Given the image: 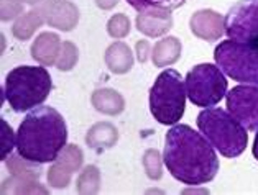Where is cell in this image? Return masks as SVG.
Segmentation results:
<instances>
[{
  "mask_svg": "<svg viewBox=\"0 0 258 195\" xmlns=\"http://www.w3.org/2000/svg\"><path fill=\"white\" fill-rule=\"evenodd\" d=\"M104 59L109 71L114 74H127L134 67V53H132L130 46L122 41L112 43L107 48Z\"/></svg>",
  "mask_w": 258,
  "mask_h": 195,
  "instance_id": "obj_15",
  "label": "cell"
},
{
  "mask_svg": "<svg viewBox=\"0 0 258 195\" xmlns=\"http://www.w3.org/2000/svg\"><path fill=\"white\" fill-rule=\"evenodd\" d=\"M163 159L160 151L156 149H148L143 154V167L145 172L152 180H160L163 175Z\"/></svg>",
  "mask_w": 258,
  "mask_h": 195,
  "instance_id": "obj_25",
  "label": "cell"
},
{
  "mask_svg": "<svg viewBox=\"0 0 258 195\" xmlns=\"http://www.w3.org/2000/svg\"><path fill=\"white\" fill-rule=\"evenodd\" d=\"M181 41L176 36H166L156 41L152 51V61L156 67H168L181 58Z\"/></svg>",
  "mask_w": 258,
  "mask_h": 195,
  "instance_id": "obj_17",
  "label": "cell"
},
{
  "mask_svg": "<svg viewBox=\"0 0 258 195\" xmlns=\"http://www.w3.org/2000/svg\"><path fill=\"white\" fill-rule=\"evenodd\" d=\"M91 104L97 112L104 113V115L109 117H115L120 115V113L125 110V100L123 97L114 89H97L92 93L91 97Z\"/></svg>",
  "mask_w": 258,
  "mask_h": 195,
  "instance_id": "obj_16",
  "label": "cell"
},
{
  "mask_svg": "<svg viewBox=\"0 0 258 195\" xmlns=\"http://www.w3.org/2000/svg\"><path fill=\"white\" fill-rule=\"evenodd\" d=\"M51 75L43 66H18L7 74L4 97L17 113L41 105L51 92Z\"/></svg>",
  "mask_w": 258,
  "mask_h": 195,
  "instance_id": "obj_3",
  "label": "cell"
},
{
  "mask_svg": "<svg viewBox=\"0 0 258 195\" xmlns=\"http://www.w3.org/2000/svg\"><path fill=\"white\" fill-rule=\"evenodd\" d=\"M118 141V130L109 122H100L92 125L86 135V144L91 149L97 151H105L109 148H114Z\"/></svg>",
  "mask_w": 258,
  "mask_h": 195,
  "instance_id": "obj_14",
  "label": "cell"
},
{
  "mask_svg": "<svg viewBox=\"0 0 258 195\" xmlns=\"http://www.w3.org/2000/svg\"><path fill=\"white\" fill-rule=\"evenodd\" d=\"M135 51H137V58L140 62H145L148 59L150 53H152V48H150V43L147 40H140L137 41L135 45Z\"/></svg>",
  "mask_w": 258,
  "mask_h": 195,
  "instance_id": "obj_30",
  "label": "cell"
},
{
  "mask_svg": "<svg viewBox=\"0 0 258 195\" xmlns=\"http://www.w3.org/2000/svg\"><path fill=\"white\" fill-rule=\"evenodd\" d=\"M2 193H48V188L41 185L38 179L10 175L2 182Z\"/></svg>",
  "mask_w": 258,
  "mask_h": 195,
  "instance_id": "obj_20",
  "label": "cell"
},
{
  "mask_svg": "<svg viewBox=\"0 0 258 195\" xmlns=\"http://www.w3.org/2000/svg\"><path fill=\"white\" fill-rule=\"evenodd\" d=\"M127 2L130 4V7H134L140 14V12L152 10V9L173 12L182 7L186 4V0H127Z\"/></svg>",
  "mask_w": 258,
  "mask_h": 195,
  "instance_id": "obj_23",
  "label": "cell"
},
{
  "mask_svg": "<svg viewBox=\"0 0 258 195\" xmlns=\"http://www.w3.org/2000/svg\"><path fill=\"white\" fill-rule=\"evenodd\" d=\"M76 188L83 195H94L100 190V171L96 166H86L79 172Z\"/></svg>",
  "mask_w": 258,
  "mask_h": 195,
  "instance_id": "obj_21",
  "label": "cell"
},
{
  "mask_svg": "<svg viewBox=\"0 0 258 195\" xmlns=\"http://www.w3.org/2000/svg\"><path fill=\"white\" fill-rule=\"evenodd\" d=\"M23 0H0V18L10 22L23 14Z\"/></svg>",
  "mask_w": 258,
  "mask_h": 195,
  "instance_id": "obj_28",
  "label": "cell"
},
{
  "mask_svg": "<svg viewBox=\"0 0 258 195\" xmlns=\"http://www.w3.org/2000/svg\"><path fill=\"white\" fill-rule=\"evenodd\" d=\"M25 4H28V5H31V7H38V5L43 2V0H23Z\"/></svg>",
  "mask_w": 258,
  "mask_h": 195,
  "instance_id": "obj_33",
  "label": "cell"
},
{
  "mask_svg": "<svg viewBox=\"0 0 258 195\" xmlns=\"http://www.w3.org/2000/svg\"><path fill=\"white\" fill-rule=\"evenodd\" d=\"M45 23V17H43L41 7H35L33 10L25 12L23 15H20L15 20L14 27H12V33L20 41H27L30 40L36 30H38L41 25Z\"/></svg>",
  "mask_w": 258,
  "mask_h": 195,
  "instance_id": "obj_18",
  "label": "cell"
},
{
  "mask_svg": "<svg viewBox=\"0 0 258 195\" xmlns=\"http://www.w3.org/2000/svg\"><path fill=\"white\" fill-rule=\"evenodd\" d=\"M66 144V122L53 107L33 109L17 131V151L23 158L40 164L54 162Z\"/></svg>",
  "mask_w": 258,
  "mask_h": 195,
  "instance_id": "obj_2",
  "label": "cell"
},
{
  "mask_svg": "<svg viewBox=\"0 0 258 195\" xmlns=\"http://www.w3.org/2000/svg\"><path fill=\"white\" fill-rule=\"evenodd\" d=\"M62 41L61 38L53 31H45L36 36V40L31 45V58L38 61L41 66H54L59 58Z\"/></svg>",
  "mask_w": 258,
  "mask_h": 195,
  "instance_id": "obj_13",
  "label": "cell"
},
{
  "mask_svg": "<svg viewBox=\"0 0 258 195\" xmlns=\"http://www.w3.org/2000/svg\"><path fill=\"white\" fill-rule=\"evenodd\" d=\"M189 28L194 36L204 41H217L225 33V18L216 10H198L191 17Z\"/></svg>",
  "mask_w": 258,
  "mask_h": 195,
  "instance_id": "obj_11",
  "label": "cell"
},
{
  "mask_svg": "<svg viewBox=\"0 0 258 195\" xmlns=\"http://www.w3.org/2000/svg\"><path fill=\"white\" fill-rule=\"evenodd\" d=\"M225 35L240 43H258V0H240L225 15Z\"/></svg>",
  "mask_w": 258,
  "mask_h": 195,
  "instance_id": "obj_8",
  "label": "cell"
},
{
  "mask_svg": "<svg viewBox=\"0 0 258 195\" xmlns=\"http://www.w3.org/2000/svg\"><path fill=\"white\" fill-rule=\"evenodd\" d=\"M163 159L169 174L186 185H203L214 180L220 166L216 148L207 138L178 123L166 133Z\"/></svg>",
  "mask_w": 258,
  "mask_h": 195,
  "instance_id": "obj_1",
  "label": "cell"
},
{
  "mask_svg": "<svg viewBox=\"0 0 258 195\" xmlns=\"http://www.w3.org/2000/svg\"><path fill=\"white\" fill-rule=\"evenodd\" d=\"M83 159H84L83 151H81L78 144H66L54 162L68 169L69 172H78L83 167Z\"/></svg>",
  "mask_w": 258,
  "mask_h": 195,
  "instance_id": "obj_22",
  "label": "cell"
},
{
  "mask_svg": "<svg viewBox=\"0 0 258 195\" xmlns=\"http://www.w3.org/2000/svg\"><path fill=\"white\" fill-rule=\"evenodd\" d=\"M198 128L224 158H237L248 144L247 128L222 109H206L198 115Z\"/></svg>",
  "mask_w": 258,
  "mask_h": 195,
  "instance_id": "obj_4",
  "label": "cell"
},
{
  "mask_svg": "<svg viewBox=\"0 0 258 195\" xmlns=\"http://www.w3.org/2000/svg\"><path fill=\"white\" fill-rule=\"evenodd\" d=\"M7 164V171L10 175H18V177H30V179H40V175L43 172V167L40 162L30 161L27 158L18 153L9 156L7 159L4 161Z\"/></svg>",
  "mask_w": 258,
  "mask_h": 195,
  "instance_id": "obj_19",
  "label": "cell"
},
{
  "mask_svg": "<svg viewBox=\"0 0 258 195\" xmlns=\"http://www.w3.org/2000/svg\"><path fill=\"white\" fill-rule=\"evenodd\" d=\"M251 153H253V156L258 161V130H256V135H255V143H253V149H251Z\"/></svg>",
  "mask_w": 258,
  "mask_h": 195,
  "instance_id": "obj_32",
  "label": "cell"
},
{
  "mask_svg": "<svg viewBox=\"0 0 258 195\" xmlns=\"http://www.w3.org/2000/svg\"><path fill=\"white\" fill-rule=\"evenodd\" d=\"M214 59L230 79L258 85V43L222 41L214 49Z\"/></svg>",
  "mask_w": 258,
  "mask_h": 195,
  "instance_id": "obj_6",
  "label": "cell"
},
{
  "mask_svg": "<svg viewBox=\"0 0 258 195\" xmlns=\"http://www.w3.org/2000/svg\"><path fill=\"white\" fill-rule=\"evenodd\" d=\"M186 80L174 69H165L150 89V112L161 125H176L186 109Z\"/></svg>",
  "mask_w": 258,
  "mask_h": 195,
  "instance_id": "obj_5",
  "label": "cell"
},
{
  "mask_svg": "<svg viewBox=\"0 0 258 195\" xmlns=\"http://www.w3.org/2000/svg\"><path fill=\"white\" fill-rule=\"evenodd\" d=\"M107 33H109L112 38H125L130 33V18L123 14H117L107 22Z\"/></svg>",
  "mask_w": 258,
  "mask_h": 195,
  "instance_id": "obj_26",
  "label": "cell"
},
{
  "mask_svg": "<svg viewBox=\"0 0 258 195\" xmlns=\"http://www.w3.org/2000/svg\"><path fill=\"white\" fill-rule=\"evenodd\" d=\"M71 174L73 172H69L68 169L53 162V166L48 169V174H46L48 184L53 188H66L69 185V182H71Z\"/></svg>",
  "mask_w": 258,
  "mask_h": 195,
  "instance_id": "obj_27",
  "label": "cell"
},
{
  "mask_svg": "<svg viewBox=\"0 0 258 195\" xmlns=\"http://www.w3.org/2000/svg\"><path fill=\"white\" fill-rule=\"evenodd\" d=\"M41 7L45 22L59 31H71L79 23V9L69 0H45Z\"/></svg>",
  "mask_w": 258,
  "mask_h": 195,
  "instance_id": "obj_10",
  "label": "cell"
},
{
  "mask_svg": "<svg viewBox=\"0 0 258 195\" xmlns=\"http://www.w3.org/2000/svg\"><path fill=\"white\" fill-rule=\"evenodd\" d=\"M0 127H2V153H0V158H2V161L7 159V156L12 153V149H14V146H17V136L14 135V131H12L10 125H7V122L0 120Z\"/></svg>",
  "mask_w": 258,
  "mask_h": 195,
  "instance_id": "obj_29",
  "label": "cell"
},
{
  "mask_svg": "<svg viewBox=\"0 0 258 195\" xmlns=\"http://www.w3.org/2000/svg\"><path fill=\"white\" fill-rule=\"evenodd\" d=\"M137 30L150 38H160L173 28V15L168 10H145L137 15Z\"/></svg>",
  "mask_w": 258,
  "mask_h": 195,
  "instance_id": "obj_12",
  "label": "cell"
},
{
  "mask_svg": "<svg viewBox=\"0 0 258 195\" xmlns=\"http://www.w3.org/2000/svg\"><path fill=\"white\" fill-rule=\"evenodd\" d=\"M118 4V0H96V5L100 10H112Z\"/></svg>",
  "mask_w": 258,
  "mask_h": 195,
  "instance_id": "obj_31",
  "label": "cell"
},
{
  "mask_svg": "<svg viewBox=\"0 0 258 195\" xmlns=\"http://www.w3.org/2000/svg\"><path fill=\"white\" fill-rule=\"evenodd\" d=\"M78 61H79L78 46L74 45L73 41H62L59 58L56 61V67L62 72H68V71H71V69H74V66L78 64Z\"/></svg>",
  "mask_w": 258,
  "mask_h": 195,
  "instance_id": "obj_24",
  "label": "cell"
},
{
  "mask_svg": "<svg viewBox=\"0 0 258 195\" xmlns=\"http://www.w3.org/2000/svg\"><path fill=\"white\" fill-rule=\"evenodd\" d=\"M227 110L248 131L258 130V85H237L227 92Z\"/></svg>",
  "mask_w": 258,
  "mask_h": 195,
  "instance_id": "obj_9",
  "label": "cell"
},
{
  "mask_svg": "<svg viewBox=\"0 0 258 195\" xmlns=\"http://www.w3.org/2000/svg\"><path fill=\"white\" fill-rule=\"evenodd\" d=\"M227 79L217 64L194 66L186 75L187 99L196 107H214L227 95Z\"/></svg>",
  "mask_w": 258,
  "mask_h": 195,
  "instance_id": "obj_7",
  "label": "cell"
}]
</instances>
